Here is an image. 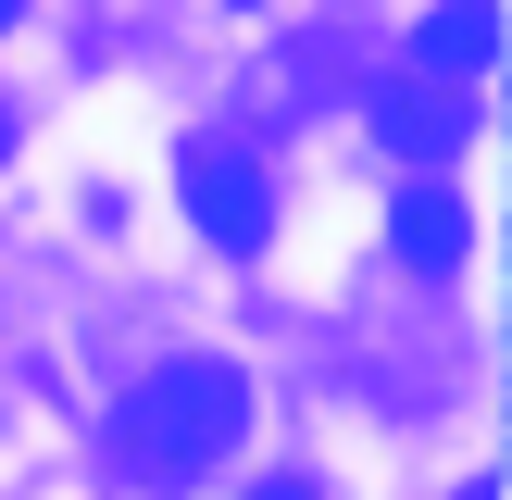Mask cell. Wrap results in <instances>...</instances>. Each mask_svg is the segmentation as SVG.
Here are the masks:
<instances>
[{
    "label": "cell",
    "mask_w": 512,
    "mask_h": 500,
    "mask_svg": "<svg viewBox=\"0 0 512 500\" xmlns=\"http://www.w3.org/2000/svg\"><path fill=\"white\" fill-rule=\"evenodd\" d=\"M238 425H250V375L225 363V350H175V363H150L138 400H125V463L175 488V475H200L213 450H238Z\"/></svg>",
    "instance_id": "cell-1"
},
{
    "label": "cell",
    "mask_w": 512,
    "mask_h": 500,
    "mask_svg": "<svg viewBox=\"0 0 512 500\" xmlns=\"http://www.w3.org/2000/svg\"><path fill=\"white\" fill-rule=\"evenodd\" d=\"M188 213H200V238H213V250H263V238H275L263 163H250V150H225V138L188 150Z\"/></svg>",
    "instance_id": "cell-2"
},
{
    "label": "cell",
    "mask_w": 512,
    "mask_h": 500,
    "mask_svg": "<svg viewBox=\"0 0 512 500\" xmlns=\"http://www.w3.org/2000/svg\"><path fill=\"white\" fill-rule=\"evenodd\" d=\"M363 113H375V138H388V150H413V163L463 150V125H475V113H463V88H425V75H388Z\"/></svg>",
    "instance_id": "cell-3"
},
{
    "label": "cell",
    "mask_w": 512,
    "mask_h": 500,
    "mask_svg": "<svg viewBox=\"0 0 512 500\" xmlns=\"http://www.w3.org/2000/svg\"><path fill=\"white\" fill-rule=\"evenodd\" d=\"M388 250H400L413 275H450V263L475 250V225H463V200H450L438 175H413V188H400V213H388Z\"/></svg>",
    "instance_id": "cell-4"
},
{
    "label": "cell",
    "mask_w": 512,
    "mask_h": 500,
    "mask_svg": "<svg viewBox=\"0 0 512 500\" xmlns=\"http://www.w3.org/2000/svg\"><path fill=\"white\" fill-rule=\"evenodd\" d=\"M488 63H500V13H488V0L413 25V75H425V88H463V75H488Z\"/></svg>",
    "instance_id": "cell-5"
},
{
    "label": "cell",
    "mask_w": 512,
    "mask_h": 500,
    "mask_svg": "<svg viewBox=\"0 0 512 500\" xmlns=\"http://www.w3.org/2000/svg\"><path fill=\"white\" fill-rule=\"evenodd\" d=\"M250 500H325V488H313V475H263Z\"/></svg>",
    "instance_id": "cell-6"
},
{
    "label": "cell",
    "mask_w": 512,
    "mask_h": 500,
    "mask_svg": "<svg viewBox=\"0 0 512 500\" xmlns=\"http://www.w3.org/2000/svg\"><path fill=\"white\" fill-rule=\"evenodd\" d=\"M463 500H500V475H463Z\"/></svg>",
    "instance_id": "cell-7"
},
{
    "label": "cell",
    "mask_w": 512,
    "mask_h": 500,
    "mask_svg": "<svg viewBox=\"0 0 512 500\" xmlns=\"http://www.w3.org/2000/svg\"><path fill=\"white\" fill-rule=\"evenodd\" d=\"M0 163H13V100H0Z\"/></svg>",
    "instance_id": "cell-8"
},
{
    "label": "cell",
    "mask_w": 512,
    "mask_h": 500,
    "mask_svg": "<svg viewBox=\"0 0 512 500\" xmlns=\"http://www.w3.org/2000/svg\"><path fill=\"white\" fill-rule=\"evenodd\" d=\"M0 25H13V0H0Z\"/></svg>",
    "instance_id": "cell-9"
}]
</instances>
